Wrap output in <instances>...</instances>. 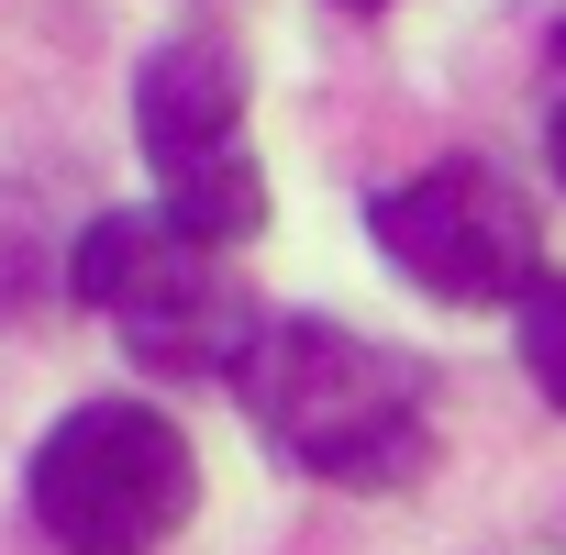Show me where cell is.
<instances>
[{
    "instance_id": "obj_3",
    "label": "cell",
    "mask_w": 566,
    "mask_h": 555,
    "mask_svg": "<svg viewBox=\"0 0 566 555\" xmlns=\"http://www.w3.org/2000/svg\"><path fill=\"white\" fill-rule=\"evenodd\" d=\"M134 145L156 167V200L200 244L266 233V178L244 156V45L222 23H178L134 67Z\"/></svg>"
},
{
    "instance_id": "obj_6",
    "label": "cell",
    "mask_w": 566,
    "mask_h": 555,
    "mask_svg": "<svg viewBox=\"0 0 566 555\" xmlns=\"http://www.w3.org/2000/svg\"><path fill=\"white\" fill-rule=\"evenodd\" d=\"M511 323H522V367H533V389L566 411V278H555V266H533L522 290H511Z\"/></svg>"
},
{
    "instance_id": "obj_1",
    "label": "cell",
    "mask_w": 566,
    "mask_h": 555,
    "mask_svg": "<svg viewBox=\"0 0 566 555\" xmlns=\"http://www.w3.org/2000/svg\"><path fill=\"white\" fill-rule=\"evenodd\" d=\"M255 433L323 489H411L433 455V389L411 356L323 323V312H255L222 356Z\"/></svg>"
},
{
    "instance_id": "obj_2",
    "label": "cell",
    "mask_w": 566,
    "mask_h": 555,
    "mask_svg": "<svg viewBox=\"0 0 566 555\" xmlns=\"http://www.w3.org/2000/svg\"><path fill=\"white\" fill-rule=\"evenodd\" d=\"M23 500L56 555H156L200 511V455L156 400H78L34 444Z\"/></svg>"
},
{
    "instance_id": "obj_5",
    "label": "cell",
    "mask_w": 566,
    "mask_h": 555,
    "mask_svg": "<svg viewBox=\"0 0 566 555\" xmlns=\"http://www.w3.org/2000/svg\"><path fill=\"white\" fill-rule=\"evenodd\" d=\"M367 233H378L389 278H411L422 301H455V312H500L544 266V222L489 156H444L422 178H389L367 200Z\"/></svg>"
},
{
    "instance_id": "obj_7",
    "label": "cell",
    "mask_w": 566,
    "mask_h": 555,
    "mask_svg": "<svg viewBox=\"0 0 566 555\" xmlns=\"http://www.w3.org/2000/svg\"><path fill=\"white\" fill-rule=\"evenodd\" d=\"M544 167L566 178V23L544 34Z\"/></svg>"
},
{
    "instance_id": "obj_8",
    "label": "cell",
    "mask_w": 566,
    "mask_h": 555,
    "mask_svg": "<svg viewBox=\"0 0 566 555\" xmlns=\"http://www.w3.org/2000/svg\"><path fill=\"white\" fill-rule=\"evenodd\" d=\"M345 12H378V0H345Z\"/></svg>"
},
{
    "instance_id": "obj_4",
    "label": "cell",
    "mask_w": 566,
    "mask_h": 555,
    "mask_svg": "<svg viewBox=\"0 0 566 555\" xmlns=\"http://www.w3.org/2000/svg\"><path fill=\"white\" fill-rule=\"evenodd\" d=\"M67 278H78V301L123 334V356L156 367V378H222V356L255 323V301L222 278V244L178 233L167 211H101L67 244Z\"/></svg>"
}]
</instances>
